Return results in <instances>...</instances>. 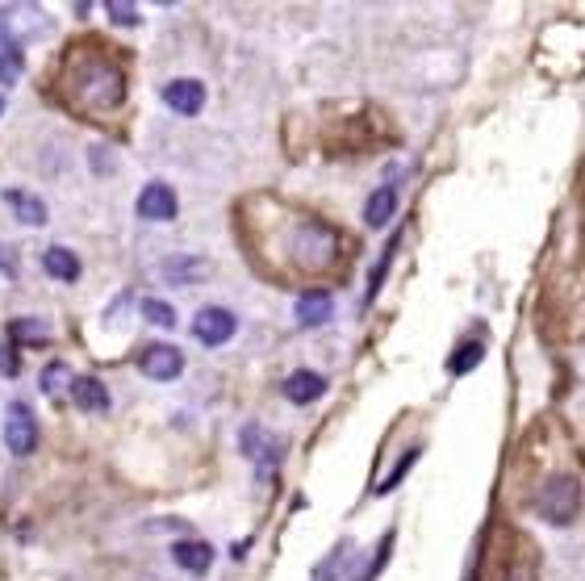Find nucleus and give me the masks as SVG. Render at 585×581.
<instances>
[{"mask_svg":"<svg viewBox=\"0 0 585 581\" xmlns=\"http://www.w3.org/2000/svg\"><path fill=\"white\" fill-rule=\"evenodd\" d=\"M67 97L80 109H97L113 113L126 101V72L101 51H76L67 59Z\"/></svg>","mask_w":585,"mask_h":581,"instance_id":"nucleus-1","label":"nucleus"},{"mask_svg":"<svg viewBox=\"0 0 585 581\" xmlns=\"http://www.w3.org/2000/svg\"><path fill=\"white\" fill-rule=\"evenodd\" d=\"M289 255L297 268L306 272H326L335 260H339V235L331 226H322L314 218H301L289 235Z\"/></svg>","mask_w":585,"mask_h":581,"instance_id":"nucleus-2","label":"nucleus"},{"mask_svg":"<svg viewBox=\"0 0 585 581\" xmlns=\"http://www.w3.org/2000/svg\"><path fill=\"white\" fill-rule=\"evenodd\" d=\"M535 510L556 523V527H565L577 519V510H581V481L577 477H552L540 485V498H535Z\"/></svg>","mask_w":585,"mask_h":581,"instance_id":"nucleus-3","label":"nucleus"},{"mask_svg":"<svg viewBox=\"0 0 585 581\" xmlns=\"http://www.w3.org/2000/svg\"><path fill=\"white\" fill-rule=\"evenodd\" d=\"M46 26L51 21H46L42 9H0V51L5 46H17L21 51V42L46 34Z\"/></svg>","mask_w":585,"mask_h":581,"instance_id":"nucleus-4","label":"nucleus"},{"mask_svg":"<svg viewBox=\"0 0 585 581\" xmlns=\"http://www.w3.org/2000/svg\"><path fill=\"white\" fill-rule=\"evenodd\" d=\"M5 444L13 456H30L38 448V418L26 402H13L5 414Z\"/></svg>","mask_w":585,"mask_h":581,"instance_id":"nucleus-5","label":"nucleus"},{"mask_svg":"<svg viewBox=\"0 0 585 581\" xmlns=\"http://www.w3.org/2000/svg\"><path fill=\"white\" fill-rule=\"evenodd\" d=\"M234 331H239V322H234V314L226 306H205L193 318V339L205 343V347H222Z\"/></svg>","mask_w":585,"mask_h":581,"instance_id":"nucleus-6","label":"nucleus"},{"mask_svg":"<svg viewBox=\"0 0 585 581\" xmlns=\"http://www.w3.org/2000/svg\"><path fill=\"white\" fill-rule=\"evenodd\" d=\"M138 368H143L147 381H176L184 373V356H180V347H172V343H155V347H147V352L138 356Z\"/></svg>","mask_w":585,"mask_h":581,"instance_id":"nucleus-7","label":"nucleus"},{"mask_svg":"<svg viewBox=\"0 0 585 581\" xmlns=\"http://www.w3.org/2000/svg\"><path fill=\"white\" fill-rule=\"evenodd\" d=\"M163 105L180 118H193V113L205 109V84L193 80V76H180V80H168L163 84Z\"/></svg>","mask_w":585,"mask_h":581,"instance_id":"nucleus-8","label":"nucleus"},{"mask_svg":"<svg viewBox=\"0 0 585 581\" xmlns=\"http://www.w3.org/2000/svg\"><path fill=\"white\" fill-rule=\"evenodd\" d=\"M138 218L143 222H172L176 214H180V201H176V193L168 189V184H159V180H151L143 193H138Z\"/></svg>","mask_w":585,"mask_h":581,"instance_id":"nucleus-9","label":"nucleus"},{"mask_svg":"<svg viewBox=\"0 0 585 581\" xmlns=\"http://www.w3.org/2000/svg\"><path fill=\"white\" fill-rule=\"evenodd\" d=\"M159 272L168 285H197L209 276V260H201V255H172V260L159 264Z\"/></svg>","mask_w":585,"mask_h":581,"instance_id":"nucleus-10","label":"nucleus"},{"mask_svg":"<svg viewBox=\"0 0 585 581\" xmlns=\"http://www.w3.org/2000/svg\"><path fill=\"white\" fill-rule=\"evenodd\" d=\"M243 452H247L251 460H260L264 469H272V464L280 460V439H276L272 431H264L260 423H247V427H243Z\"/></svg>","mask_w":585,"mask_h":581,"instance_id":"nucleus-11","label":"nucleus"},{"mask_svg":"<svg viewBox=\"0 0 585 581\" xmlns=\"http://www.w3.org/2000/svg\"><path fill=\"white\" fill-rule=\"evenodd\" d=\"M322 393H326V377L314 373V368H297V373L285 381V398L293 406H310V402L322 398Z\"/></svg>","mask_w":585,"mask_h":581,"instance_id":"nucleus-12","label":"nucleus"},{"mask_svg":"<svg viewBox=\"0 0 585 581\" xmlns=\"http://www.w3.org/2000/svg\"><path fill=\"white\" fill-rule=\"evenodd\" d=\"M172 561L184 569V573H209V565H214V548H209L205 540H180L172 544Z\"/></svg>","mask_w":585,"mask_h":581,"instance_id":"nucleus-13","label":"nucleus"},{"mask_svg":"<svg viewBox=\"0 0 585 581\" xmlns=\"http://www.w3.org/2000/svg\"><path fill=\"white\" fill-rule=\"evenodd\" d=\"M72 402L88 414H105L109 410V389L97 377H76L72 381Z\"/></svg>","mask_w":585,"mask_h":581,"instance_id":"nucleus-14","label":"nucleus"},{"mask_svg":"<svg viewBox=\"0 0 585 581\" xmlns=\"http://www.w3.org/2000/svg\"><path fill=\"white\" fill-rule=\"evenodd\" d=\"M331 314H335L331 293H301L297 297V322L301 327H322V322H331Z\"/></svg>","mask_w":585,"mask_h":581,"instance_id":"nucleus-15","label":"nucleus"},{"mask_svg":"<svg viewBox=\"0 0 585 581\" xmlns=\"http://www.w3.org/2000/svg\"><path fill=\"white\" fill-rule=\"evenodd\" d=\"M42 268L55 276V281H80V260H76V251H67V247H46V255H42Z\"/></svg>","mask_w":585,"mask_h":581,"instance_id":"nucleus-16","label":"nucleus"},{"mask_svg":"<svg viewBox=\"0 0 585 581\" xmlns=\"http://www.w3.org/2000/svg\"><path fill=\"white\" fill-rule=\"evenodd\" d=\"M393 214H397V193H393V184H385V189H377V193L368 197V205H364V222H368L372 230H381V226L393 222Z\"/></svg>","mask_w":585,"mask_h":581,"instance_id":"nucleus-17","label":"nucleus"},{"mask_svg":"<svg viewBox=\"0 0 585 581\" xmlns=\"http://www.w3.org/2000/svg\"><path fill=\"white\" fill-rule=\"evenodd\" d=\"M5 201L17 209V218L26 222V226H46V201L34 197V193H21V189H9Z\"/></svg>","mask_w":585,"mask_h":581,"instance_id":"nucleus-18","label":"nucleus"},{"mask_svg":"<svg viewBox=\"0 0 585 581\" xmlns=\"http://www.w3.org/2000/svg\"><path fill=\"white\" fill-rule=\"evenodd\" d=\"M481 360H485V347H481V343H464L460 352L448 356V373H452V377H464V373H473Z\"/></svg>","mask_w":585,"mask_h":581,"instance_id":"nucleus-19","label":"nucleus"},{"mask_svg":"<svg viewBox=\"0 0 585 581\" xmlns=\"http://www.w3.org/2000/svg\"><path fill=\"white\" fill-rule=\"evenodd\" d=\"M21 72H26V51L5 46V51H0V84H17Z\"/></svg>","mask_w":585,"mask_h":581,"instance_id":"nucleus-20","label":"nucleus"},{"mask_svg":"<svg viewBox=\"0 0 585 581\" xmlns=\"http://www.w3.org/2000/svg\"><path fill=\"white\" fill-rule=\"evenodd\" d=\"M67 381H72V373H67L63 360H51V364L42 368V393H46V398H59V389H63Z\"/></svg>","mask_w":585,"mask_h":581,"instance_id":"nucleus-21","label":"nucleus"},{"mask_svg":"<svg viewBox=\"0 0 585 581\" xmlns=\"http://www.w3.org/2000/svg\"><path fill=\"white\" fill-rule=\"evenodd\" d=\"M414 460H418V448H406V456L393 464V473H389V477L377 485V494H389V490H397V485H402V477L414 469Z\"/></svg>","mask_w":585,"mask_h":581,"instance_id":"nucleus-22","label":"nucleus"},{"mask_svg":"<svg viewBox=\"0 0 585 581\" xmlns=\"http://www.w3.org/2000/svg\"><path fill=\"white\" fill-rule=\"evenodd\" d=\"M143 318H147V322H155V327H163V331L176 327V314H172V306H168V301H155V297H147V301H143Z\"/></svg>","mask_w":585,"mask_h":581,"instance_id":"nucleus-23","label":"nucleus"},{"mask_svg":"<svg viewBox=\"0 0 585 581\" xmlns=\"http://www.w3.org/2000/svg\"><path fill=\"white\" fill-rule=\"evenodd\" d=\"M389 552H393V531H385L381 536V548H377V556H372V565L356 577V581H377L381 577V569H385V561H389Z\"/></svg>","mask_w":585,"mask_h":581,"instance_id":"nucleus-24","label":"nucleus"},{"mask_svg":"<svg viewBox=\"0 0 585 581\" xmlns=\"http://www.w3.org/2000/svg\"><path fill=\"white\" fill-rule=\"evenodd\" d=\"M105 13H109L113 26H134V21H138V9L134 5H122V0H109Z\"/></svg>","mask_w":585,"mask_h":581,"instance_id":"nucleus-25","label":"nucleus"},{"mask_svg":"<svg viewBox=\"0 0 585 581\" xmlns=\"http://www.w3.org/2000/svg\"><path fill=\"white\" fill-rule=\"evenodd\" d=\"M389 264H393V243L385 247V255H381V264H377V268H372V276H368V301H372V297H377V293H381V285H385V268H389Z\"/></svg>","mask_w":585,"mask_h":581,"instance_id":"nucleus-26","label":"nucleus"},{"mask_svg":"<svg viewBox=\"0 0 585 581\" xmlns=\"http://www.w3.org/2000/svg\"><path fill=\"white\" fill-rule=\"evenodd\" d=\"M343 556H347V544H339V548L331 552V565H322V569H318V581H335V569H339Z\"/></svg>","mask_w":585,"mask_h":581,"instance_id":"nucleus-27","label":"nucleus"},{"mask_svg":"<svg viewBox=\"0 0 585 581\" xmlns=\"http://www.w3.org/2000/svg\"><path fill=\"white\" fill-rule=\"evenodd\" d=\"M0 373L5 377H17V352L9 343H0Z\"/></svg>","mask_w":585,"mask_h":581,"instance_id":"nucleus-28","label":"nucleus"},{"mask_svg":"<svg viewBox=\"0 0 585 581\" xmlns=\"http://www.w3.org/2000/svg\"><path fill=\"white\" fill-rule=\"evenodd\" d=\"M0 272H5V276H17V255H13L9 243H0Z\"/></svg>","mask_w":585,"mask_h":581,"instance_id":"nucleus-29","label":"nucleus"},{"mask_svg":"<svg viewBox=\"0 0 585 581\" xmlns=\"http://www.w3.org/2000/svg\"><path fill=\"white\" fill-rule=\"evenodd\" d=\"M13 335H17V339H42L46 331L38 327V322H13Z\"/></svg>","mask_w":585,"mask_h":581,"instance_id":"nucleus-30","label":"nucleus"},{"mask_svg":"<svg viewBox=\"0 0 585 581\" xmlns=\"http://www.w3.org/2000/svg\"><path fill=\"white\" fill-rule=\"evenodd\" d=\"M0 113H5V97H0Z\"/></svg>","mask_w":585,"mask_h":581,"instance_id":"nucleus-31","label":"nucleus"}]
</instances>
